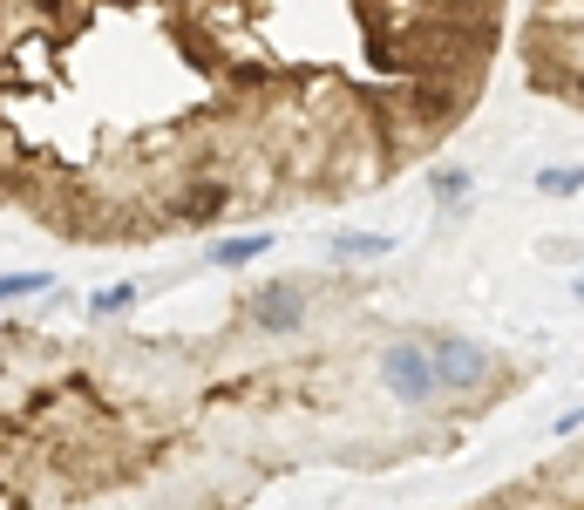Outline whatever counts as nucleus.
I'll return each mask as SVG.
<instances>
[{
  "mask_svg": "<svg viewBox=\"0 0 584 510\" xmlns=\"http://www.w3.org/2000/svg\"><path fill=\"white\" fill-rule=\"evenodd\" d=\"M48 286V272H0V299H28Z\"/></svg>",
  "mask_w": 584,
  "mask_h": 510,
  "instance_id": "8",
  "label": "nucleus"
},
{
  "mask_svg": "<svg viewBox=\"0 0 584 510\" xmlns=\"http://www.w3.org/2000/svg\"><path fill=\"white\" fill-rule=\"evenodd\" d=\"M537 191H544V197H577V191H584V164H550V170H537Z\"/></svg>",
  "mask_w": 584,
  "mask_h": 510,
  "instance_id": "5",
  "label": "nucleus"
},
{
  "mask_svg": "<svg viewBox=\"0 0 584 510\" xmlns=\"http://www.w3.org/2000/svg\"><path fill=\"white\" fill-rule=\"evenodd\" d=\"M421 347H428V361H436V381L442 388H482V381L496 374V354L490 347H476V341H463V334H421Z\"/></svg>",
  "mask_w": 584,
  "mask_h": 510,
  "instance_id": "2",
  "label": "nucleus"
},
{
  "mask_svg": "<svg viewBox=\"0 0 584 510\" xmlns=\"http://www.w3.org/2000/svg\"><path fill=\"white\" fill-rule=\"evenodd\" d=\"M122 306H137V286H130V279H122V286H103V293L89 299V314H122Z\"/></svg>",
  "mask_w": 584,
  "mask_h": 510,
  "instance_id": "10",
  "label": "nucleus"
},
{
  "mask_svg": "<svg viewBox=\"0 0 584 510\" xmlns=\"http://www.w3.org/2000/svg\"><path fill=\"white\" fill-rule=\"evenodd\" d=\"M428 184H436L442 197H463L469 191V170L463 164H436V170H428Z\"/></svg>",
  "mask_w": 584,
  "mask_h": 510,
  "instance_id": "9",
  "label": "nucleus"
},
{
  "mask_svg": "<svg viewBox=\"0 0 584 510\" xmlns=\"http://www.w3.org/2000/svg\"><path fill=\"white\" fill-rule=\"evenodd\" d=\"M577 95H584V75H577Z\"/></svg>",
  "mask_w": 584,
  "mask_h": 510,
  "instance_id": "12",
  "label": "nucleus"
},
{
  "mask_svg": "<svg viewBox=\"0 0 584 510\" xmlns=\"http://www.w3.org/2000/svg\"><path fill=\"white\" fill-rule=\"evenodd\" d=\"M238 204V184H224V177H205V184H184L170 204V218L184 225V232H205V225H218L224 212Z\"/></svg>",
  "mask_w": 584,
  "mask_h": 510,
  "instance_id": "4",
  "label": "nucleus"
},
{
  "mask_svg": "<svg viewBox=\"0 0 584 510\" xmlns=\"http://www.w3.org/2000/svg\"><path fill=\"white\" fill-rule=\"evenodd\" d=\"M394 239L388 232H340V259H388Z\"/></svg>",
  "mask_w": 584,
  "mask_h": 510,
  "instance_id": "6",
  "label": "nucleus"
},
{
  "mask_svg": "<svg viewBox=\"0 0 584 510\" xmlns=\"http://www.w3.org/2000/svg\"><path fill=\"white\" fill-rule=\"evenodd\" d=\"M245 320L259 327V334H293V327L307 320V286H293V279H265V286H251Z\"/></svg>",
  "mask_w": 584,
  "mask_h": 510,
  "instance_id": "3",
  "label": "nucleus"
},
{
  "mask_svg": "<svg viewBox=\"0 0 584 510\" xmlns=\"http://www.w3.org/2000/svg\"><path fill=\"white\" fill-rule=\"evenodd\" d=\"M577 299H584V279H577Z\"/></svg>",
  "mask_w": 584,
  "mask_h": 510,
  "instance_id": "11",
  "label": "nucleus"
},
{
  "mask_svg": "<svg viewBox=\"0 0 584 510\" xmlns=\"http://www.w3.org/2000/svg\"><path fill=\"white\" fill-rule=\"evenodd\" d=\"M380 381H388V395H394L401 408H428V401L442 395L436 361H428L421 341H394L388 354H380Z\"/></svg>",
  "mask_w": 584,
  "mask_h": 510,
  "instance_id": "1",
  "label": "nucleus"
},
{
  "mask_svg": "<svg viewBox=\"0 0 584 510\" xmlns=\"http://www.w3.org/2000/svg\"><path fill=\"white\" fill-rule=\"evenodd\" d=\"M272 239L265 232H245V239H224V245H211V266H245V259H259Z\"/></svg>",
  "mask_w": 584,
  "mask_h": 510,
  "instance_id": "7",
  "label": "nucleus"
}]
</instances>
